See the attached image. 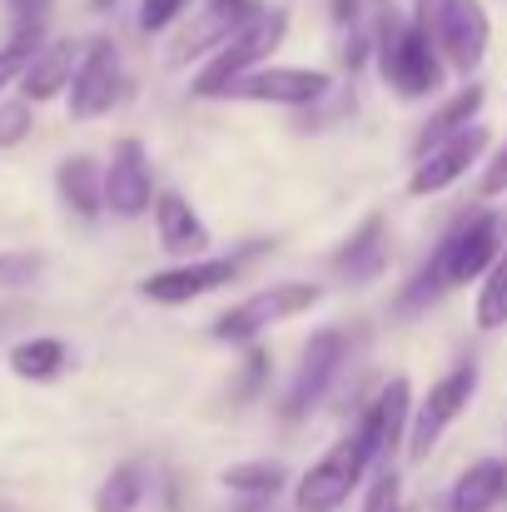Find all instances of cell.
I'll list each match as a JSON object with an SVG mask.
<instances>
[{"instance_id":"5b68a950","label":"cell","mask_w":507,"mask_h":512,"mask_svg":"<svg viewBox=\"0 0 507 512\" xmlns=\"http://www.w3.org/2000/svg\"><path fill=\"white\" fill-rule=\"evenodd\" d=\"M319 299H324L319 284L284 279V284H269V289L249 294V299L234 304L229 314H219L209 334H214L219 343H254L264 329H274V324H284V319H294V314H309Z\"/></svg>"},{"instance_id":"cb8c5ba5","label":"cell","mask_w":507,"mask_h":512,"mask_svg":"<svg viewBox=\"0 0 507 512\" xmlns=\"http://www.w3.org/2000/svg\"><path fill=\"white\" fill-rule=\"evenodd\" d=\"M219 483L239 498H274L289 483V468L284 463H234L219 473Z\"/></svg>"},{"instance_id":"2e32d148","label":"cell","mask_w":507,"mask_h":512,"mask_svg":"<svg viewBox=\"0 0 507 512\" xmlns=\"http://www.w3.org/2000/svg\"><path fill=\"white\" fill-rule=\"evenodd\" d=\"M334 269L353 284V289L373 284V279L388 269V219H383V214H368V219L338 244Z\"/></svg>"},{"instance_id":"e0dca14e","label":"cell","mask_w":507,"mask_h":512,"mask_svg":"<svg viewBox=\"0 0 507 512\" xmlns=\"http://www.w3.org/2000/svg\"><path fill=\"white\" fill-rule=\"evenodd\" d=\"M80 65V45L75 40H50L30 55L25 75H20V100L30 105H45V100H60L70 90V75Z\"/></svg>"},{"instance_id":"ac0fdd59","label":"cell","mask_w":507,"mask_h":512,"mask_svg":"<svg viewBox=\"0 0 507 512\" xmlns=\"http://www.w3.org/2000/svg\"><path fill=\"white\" fill-rule=\"evenodd\" d=\"M155 229H160V249H169V254H204L209 249V224L174 189L155 194Z\"/></svg>"},{"instance_id":"603a6c76","label":"cell","mask_w":507,"mask_h":512,"mask_svg":"<svg viewBox=\"0 0 507 512\" xmlns=\"http://www.w3.org/2000/svg\"><path fill=\"white\" fill-rule=\"evenodd\" d=\"M145 503V468L140 463H115L110 478L95 488V512H135Z\"/></svg>"},{"instance_id":"8992f818","label":"cell","mask_w":507,"mask_h":512,"mask_svg":"<svg viewBox=\"0 0 507 512\" xmlns=\"http://www.w3.org/2000/svg\"><path fill=\"white\" fill-rule=\"evenodd\" d=\"M473 393H478V363L468 358V363L448 368V373L428 388L423 403H413V423H408V463H423V458L438 448V438L468 413Z\"/></svg>"},{"instance_id":"d4e9b609","label":"cell","mask_w":507,"mask_h":512,"mask_svg":"<svg viewBox=\"0 0 507 512\" xmlns=\"http://www.w3.org/2000/svg\"><path fill=\"white\" fill-rule=\"evenodd\" d=\"M507 324V254L483 274V289H478V329L493 334Z\"/></svg>"},{"instance_id":"5bb4252c","label":"cell","mask_w":507,"mask_h":512,"mask_svg":"<svg viewBox=\"0 0 507 512\" xmlns=\"http://www.w3.org/2000/svg\"><path fill=\"white\" fill-rule=\"evenodd\" d=\"M264 5L259 0H239V5H204L189 25H184V35L174 40V65H189V60H204V55H219L254 15H259Z\"/></svg>"},{"instance_id":"52a82bcc","label":"cell","mask_w":507,"mask_h":512,"mask_svg":"<svg viewBox=\"0 0 507 512\" xmlns=\"http://www.w3.org/2000/svg\"><path fill=\"white\" fill-rule=\"evenodd\" d=\"M368 443H363V433L353 428L348 438H338L334 448L299 478V488H294V508L299 512H338L348 503V493L363 483V473H368Z\"/></svg>"},{"instance_id":"7a4b0ae2","label":"cell","mask_w":507,"mask_h":512,"mask_svg":"<svg viewBox=\"0 0 507 512\" xmlns=\"http://www.w3.org/2000/svg\"><path fill=\"white\" fill-rule=\"evenodd\" d=\"M378 70H383V80L393 85V95H398V100H428V95H438V90H443V80H448V65H443V55H438L433 35H428L413 15H408V20L383 15V35H378Z\"/></svg>"},{"instance_id":"836d02e7","label":"cell","mask_w":507,"mask_h":512,"mask_svg":"<svg viewBox=\"0 0 507 512\" xmlns=\"http://www.w3.org/2000/svg\"><path fill=\"white\" fill-rule=\"evenodd\" d=\"M0 512H10V508H0Z\"/></svg>"},{"instance_id":"277c9868","label":"cell","mask_w":507,"mask_h":512,"mask_svg":"<svg viewBox=\"0 0 507 512\" xmlns=\"http://www.w3.org/2000/svg\"><path fill=\"white\" fill-rule=\"evenodd\" d=\"M284 30H289L284 10H259L219 55H209V65L194 75V95L199 100H224L234 80H244L249 70H264V60L284 45Z\"/></svg>"},{"instance_id":"4fadbf2b","label":"cell","mask_w":507,"mask_h":512,"mask_svg":"<svg viewBox=\"0 0 507 512\" xmlns=\"http://www.w3.org/2000/svg\"><path fill=\"white\" fill-rule=\"evenodd\" d=\"M483 150H488V125H468L463 135H453V140H443L438 150H428L413 174H408V194H443V189H453L463 174L473 170L478 160H483Z\"/></svg>"},{"instance_id":"4dcf8cb0","label":"cell","mask_w":507,"mask_h":512,"mask_svg":"<svg viewBox=\"0 0 507 512\" xmlns=\"http://www.w3.org/2000/svg\"><path fill=\"white\" fill-rule=\"evenodd\" d=\"M184 5H189V0H140V30H145V35L169 30V25L184 15Z\"/></svg>"},{"instance_id":"9a60e30c","label":"cell","mask_w":507,"mask_h":512,"mask_svg":"<svg viewBox=\"0 0 507 512\" xmlns=\"http://www.w3.org/2000/svg\"><path fill=\"white\" fill-rule=\"evenodd\" d=\"M239 274V259H184L174 269H160L140 284V294L150 304H189V299H204L224 284H234Z\"/></svg>"},{"instance_id":"4316f807","label":"cell","mask_w":507,"mask_h":512,"mask_svg":"<svg viewBox=\"0 0 507 512\" xmlns=\"http://www.w3.org/2000/svg\"><path fill=\"white\" fill-rule=\"evenodd\" d=\"M30 130H35V105H30V100H5V105H0V150L25 145Z\"/></svg>"},{"instance_id":"30bf717a","label":"cell","mask_w":507,"mask_h":512,"mask_svg":"<svg viewBox=\"0 0 507 512\" xmlns=\"http://www.w3.org/2000/svg\"><path fill=\"white\" fill-rule=\"evenodd\" d=\"M334 90L329 70H309V65H264V70H249L244 80L229 85L234 100H249V105H289V110H304L314 100H324Z\"/></svg>"},{"instance_id":"7c38bea8","label":"cell","mask_w":507,"mask_h":512,"mask_svg":"<svg viewBox=\"0 0 507 512\" xmlns=\"http://www.w3.org/2000/svg\"><path fill=\"white\" fill-rule=\"evenodd\" d=\"M408 423H413V388H408L403 373H393L378 388V398L368 403L363 423H358V433L368 443V458L378 468H388V458L398 453V443H408Z\"/></svg>"},{"instance_id":"3957f363","label":"cell","mask_w":507,"mask_h":512,"mask_svg":"<svg viewBox=\"0 0 507 512\" xmlns=\"http://www.w3.org/2000/svg\"><path fill=\"white\" fill-rule=\"evenodd\" d=\"M413 20L433 35V45H438L448 70L473 75L483 65L488 40H493V20H488L483 0H418Z\"/></svg>"},{"instance_id":"d6a6232c","label":"cell","mask_w":507,"mask_h":512,"mask_svg":"<svg viewBox=\"0 0 507 512\" xmlns=\"http://www.w3.org/2000/svg\"><path fill=\"white\" fill-rule=\"evenodd\" d=\"M209 5H239V0H209Z\"/></svg>"},{"instance_id":"1f68e13d","label":"cell","mask_w":507,"mask_h":512,"mask_svg":"<svg viewBox=\"0 0 507 512\" xmlns=\"http://www.w3.org/2000/svg\"><path fill=\"white\" fill-rule=\"evenodd\" d=\"M488 199H498V194H507V145L483 165V184H478Z\"/></svg>"},{"instance_id":"f1b7e54d","label":"cell","mask_w":507,"mask_h":512,"mask_svg":"<svg viewBox=\"0 0 507 512\" xmlns=\"http://www.w3.org/2000/svg\"><path fill=\"white\" fill-rule=\"evenodd\" d=\"M50 10H55V0H5V15H10L15 35H45Z\"/></svg>"},{"instance_id":"d6986e66","label":"cell","mask_w":507,"mask_h":512,"mask_svg":"<svg viewBox=\"0 0 507 512\" xmlns=\"http://www.w3.org/2000/svg\"><path fill=\"white\" fill-rule=\"evenodd\" d=\"M483 100H488V90H483V85H468V90L448 95V100L423 120V130H418V140H413V155L423 160V155H428V150H438L443 140H453V135H463L468 125H478Z\"/></svg>"},{"instance_id":"f546056e","label":"cell","mask_w":507,"mask_h":512,"mask_svg":"<svg viewBox=\"0 0 507 512\" xmlns=\"http://www.w3.org/2000/svg\"><path fill=\"white\" fill-rule=\"evenodd\" d=\"M363 512H403V478L393 468H378V478L363 498Z\"/></svg>"},{"instance_id":"83f0119b","label":"cell","mask_w":507,"mask_h":512,"mask_svg":"<svg viewBox=\"0 0 507 512\" xmlns=\"http://www.w3.org/2000/svg\"><path fill=\"white\" fill-rule=\"evenodd\" d=\"M40 45H45V40H25V35H10V40L0 45V90L20 85V75H25V65H30V55H35Z\"/></svg>"},{"instance_id":"7402d4cb","label":"cell","mask_w":507,"mask_h":512,"mask_svg":"<svg viewBox=\"0 0 507 512\" xmlns=\"http://www.w3.org/2000/svg\"><path fill=\"white\" fill-rule=\"evenodd\" d=\"M65 363H70L65 343L50 339V334H40V339H20L15 348H10V373L25 378V383H50V378L65 373Z\"/></svg>"},{"instance_id":"44dd1931","label":"cell","mask_w":507,"mask_h":512,"mask_svg":"<svg viewBox=\"0 0 507 512\" xmlns=\"http://www.w3.org/2000/svg\"><path fill=\"white\" fill-rule=\"evenodd\" d=\"M503 498H507V463L483 458V463H473V468L453 483L448 508L453 512H493Z\"/></svg>"},{"instance_id":"6da1fadb","label":"cell","mask_w":507,"mask_h":512,"mask_svg":"<svg viewBox=\"0 0 507 512\" xmlns=\"http://www.w3.org/2000/svg\"><path fill=\"white\" fill-rule=\"evenodd\" d=\"M498 259H503V219H498L493 209L463 214V219L438 239V249L428 254V264L418 269V279L403 289L398 309H403V314H408V309H423V304H433L443 289H458V284L483 279Z\"/></svg>"},{"instance_id":"8fae6325","label":"cell","mask_w":507,"mask_h":512,"mask_svg":"<svg viewBox=\"0 0 507 512\" xmlns=\"http://www.w3.org/2000/svg\"><path fill=\"white\" fill-rule=\"evenodd\" d=\"M105 209L120 219H140L145 209H155V174L140 140H115L105 165Z\"/></svg>"},{"instance_id":"ba28073f","label":"cell","mask_w":507,"mask_h":512,"mask_svg":"<svg viewBox=\"0 0 507 512\" xmlns=\"http://www.w3.org/2000/svg\"><path fill=\"white\" fill-rule=\"evenodd\" d=\"M343 358H348V334H343V329H319V334L309 339L299 368H294V383H289V393H284V418H289V423L309 418V413L324 403V393H329V383L338 378Z\"/></svg>"},{"instance_id":"ffe728a7","label":"cell","mask_w":507,"mask_h":512,"mask_svg":"<svg viewBox=\"0 0 507 512\" xmlns=\"http://www.w3.org/2000/svg\"><path fill=\"white\" fill-rule=\"evenodd\" d=\"M55 189H60V199H65L70 214H80V219H100V209H105V170H100L90 155H70V160H60Z\"/></svg>"},{"instance_id":"484cf974","label":"cell","mask_w":507,"mask_h":512,"mask_svg":"<svg viewBox=\"0 0 507 512\" xmlns=\"http://www.w3.org/2000/svg\"><path fill=\"white\" fill-rule=\"evenodd\" d=\"M40 269H45L40 254H30V249H5V254H0V294L30 289V284L40 279Z\"/></svg>"},{"instance_id":"9c48e42d","label":"cell","mask_w":507,"mask_h":512,"mask_svg":"<svg viewBox=\"0 0 507 512\" xmlns=\"http://www.w3.org/2000/svg\"><path fill=\"white\" fill-rule=\"evenodd\" d=\"M120 85H125V75H120V50H115L110 40L80 45V65H75L70 90H65L70 115H75V120H100V115H110L115 100H120Z\"/></svg>"}]
</instances>
